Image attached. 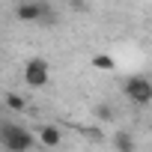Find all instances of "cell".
I'll list each match as a JSON object with an SVG mask.
<instances>
[{"mask_svg": "<svg viewBox=\"0 0 152 152\" xmlns=\"http://www.w3.org/2000/svg\"><path fill=\"white\" fill-rule=\"evenodd\" d=\"M0 140H3V149L6 152H30L36 146V137L24 128V125H15V122H3L0 125Z\"/></svg>", "mask_w": 152, "mask_h": 152, "instance_id": "6da1fadb", "label": "cell"}, {"mask_svg": "<svg viewBox=\"0 0 152 152\" xmlns=\"http://www.w3.org/2000/svg\"><path fill=\"white\" fill-rule=\"evenodd\" d=\"M93 66H96V69H104V72H110V69H113V60H110L107 54H96V57H93Z\"/></svg>", "mask_w": 152, "mask_h": 152, "instance_id": "ba28073f", "label": "cell"}, {"mask_svg": "<svg viewBox=\"0 0 152 152\" xmlns=\"http://www.w3.org/2000/svg\"><path fill=\"white\" fill-rule=\"evenodd\" d=\"M113 143H116L119 152H134V149H131V134H125V131H119V134L113 137Z\"/></svg>", "mask_w": 152, "mask_h": 152, "instance_id": "8992f818", "label": "cell"}, {"mask_svg": "<svg viewBox=\"0 0 152 152\" xmlns=\"http://www.w3.org/2000/svg\"><path fill=\"white\" fill-rule=\"evenodd\" d=\"M48 60H42V57H33V60H27V66H24V84L27 87H33V90H42L45 84H48Z\"/></svg>", "mask_w": 152, "mask_h": 152, "instance_id": "7a4b0ae2", "label": "cell"}, {"mask_svg": "<svg viewBox=\"0 0 152 152\" xmlns=\"http://www.w3.org/2000/svg\"><path fill=\"white\" fill-rule=\"evenodd\" d=\"M125 96H128V102H134V104H149L152 102V81H146V78H128L125 81Z\"/></svg>", "mask_w": 152, "mask_h": 152, "instance_id": "3957f363", "label": "cell"}, {"mask_svg": "<svg viewBox=\"0 0 152 152\" xmlns=\"http://www.w3.org/2000/svg\"><path fill=\"white\" fill-rule=\"evenodd\" d=\"M15 15L21 21H45V18H51V6L48 3H21V6H15Z\"/></svg>", "mask_w": 152, "mask_h": 152, "instance_id": "277c9868", "label": "cell"}, {"mask_svg": "<svg viewBox=\"0 0 152 152\" xmlns=\"http://www.w3.org/2000/svg\"><path fill=\"white\" fill-rule=\"evenodd\" d=\"M6 104H9L12 110H24V107H27L24 96H18V93H6Z\"/></svg>", "mask_w": 152, "mask_h": 152, "instance_id": "52a82bcc", "label": "cell"}, {"mask_svg": "<svg viewBox=\"0 0 152 152\" xmlns=\"http://www.w3.org/2000/svg\"><path fill=\"white\" fill-rule=\"evenodd\" d=\"M39 140H42V146H60V128L57 125H42Z\"/></svg>", "mask_w": 152, "mask_h": 152, "instance_id": "5b68a950", "label": "cell"}, {"mask_svg": "<svg viewBox=\"0 0 152 152\" xmlns=\"http://www.w3.org/2000/svg\"><path fill=\"white\" fill-rule=\"evenodd\" d=\"M99 116H102V119H110V107L102 104V107H99Z\"/></svg>", "mask_w": 152, "mask_h": 152, "instance_id": "9c48e42d", "label": "cell"}]
</instances>
